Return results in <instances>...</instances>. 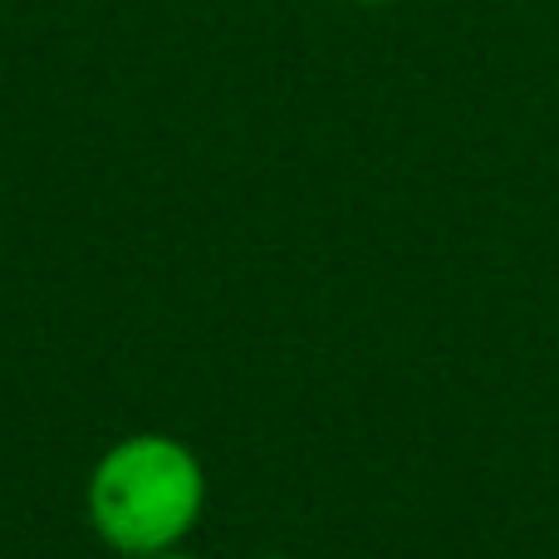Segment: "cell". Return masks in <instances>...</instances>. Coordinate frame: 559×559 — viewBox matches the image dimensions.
Masks as SVG:
<instances>
[{
	"label": "cell",
	"mask_w": 559,
	"mask_h": 559,
	"mask_svg": "<svg viewBox=\"0 0 559 559\" xmlns=\"http://www.w3.org/2000/svg\"><path fill=\"white\" fill-rule=\"evenodd\" d=\"M84 511L123 559L182 550L206 511V466L173 432H128L88 466Z\"/></svg>",
	"instance_id": "1"
},
{
	"label": "cell",
	"mask_w": 559,
	"mask_h": 559,
	"mask_svg": "<svg viewBox=\"0 0 559 559\" xmlns=\"http://www.w3.org/2000/svg\"><path fill=\"white\" fill-rule=\"evenodd\" d=\"M348 5H364V10H383V5H403V0H348Z\"/></svg>",
	"instance_id": "2"
},
{
	"label": "cell",
	"mask_w": 559,
	"mask_h": 559,
	"mask_svg": "<svg viewBox=\"0 0 559 559\" xmlns=\"http://www.w3.org/2000/svg\"><path fill=\"white\" fill-rule=\"evenodd\" d=\"M143 559H197V555H187V550H167V555H143Z\"/></svg>",
	"instance_id": "3"
},
{
	"label": "cell",
	"mask_w": 559,
	"mask_h": 559,
	"mask_svg": "<svg viewBox=\"0 0 559 559\" xmlns=\"http://www.w3.org/2000/svg\"><path fill=\"white\" fill-rule=\"evenodd\" d=\"M261 559H295V555H261Z\"/></svg>",
	"instance_id": "4"
}]
</instances>
